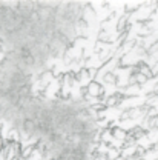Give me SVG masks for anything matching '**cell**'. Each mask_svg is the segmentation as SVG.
Returning <instances> with one entry per match:
<instances>
[]
</instances>
